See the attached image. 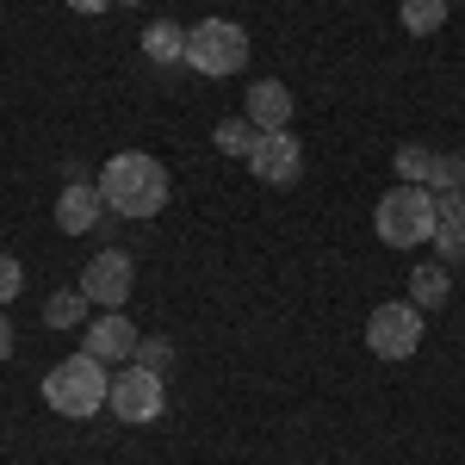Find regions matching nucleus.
I'll list each match as a JSON object with an SVG mask.
<instances>
[{
	"instance_id": "1",
	"label": "nucleus",
	"mask_w": 465,
	"mask_h": 465,
	"mask_svg": "<svg viewBox=\"0 0 465 465\" xmlns=\"http://www.w3.org/2000/svg\"><path fill=\"white\" fill-rule=\"evenodd\" d=\"M100 193H106V212L118 217H155L168 205V168L143 149H124L100 168Z\"/></svg>"
},
{
	"instance_id": "10",
	"label": "nucleus",
	"mask_w": 465,
	"mask_h": 465,
	"mask_svg": "<svg viewBox=\"0 0 465 465\" xmlns=\"http://www.w3.org/2000/svg\"><path fill=\"white\" fill-rule=\"evenodd\" d=\"M100 217H106V193H100V180H69L63 199H56V230H63V236H87Z\"/></svg>"
},
{
	"instance_id": "11",
	"label": "nucleus",
	"mask_w": 465,
	"mask_h": 465,
	"mask_svg": "<svg viewBox=\"0 0 465 465\" xmlns=\"http://www.w3.org/2000/svg\"><path fill=\"white\" fill-rule=\"evenodd\" d=\"M242 118H249L254 131H286V124H292V87H286V81H273V74H261V81L249 87Z\"/></svg>"
},
{
	"instance_id": "14",
	"label": "nucleus",
	"mask_w": 465,
	"mask_h": 465,
	"mask_svg": "<svg viewBox=\"0 0 465 465\" xmlns=\"http://www.w3.org/2000/svg\"><path fill=\"white\" fill-rule=\"evenodd\" d=\"M447 0H397V19H403V32L410 37H434L440 25H447Z\"/></svg>"
},
{
	"instance_id": "3",
	"label": "nucleus",
	"mask_w": 465,
	"mask_h": 465,
	"mask_svg": "<svg viewBox=\"0 0 465 465\" xmlns=\"http://www.w3.org/2000/svg\"><path fill=\"white\" fill-rule=\"evenodd\" d=\"M372 230H379L385 249L434 242V193L429 186H403V180H397L391 193L379 199V212H372Z\"/></svg>"
},
{
	"instance_id": "7",
	"label": "nucleus",
	"mask_w": 465,
	"mask_h": 465,
	"mask_svg": "<svg viewBox=\"0 0 465 465\" xmlns=\"http://www.w3.org/2000/svg\"><path fill=\"white\" fill-rule=\"evenodd\" d=\"M249 174L261 186H298V174H304V143L292 131H261L254 149H249Z\"/></svg>"
},
{
	"instance_id": "18",
	"label": "nucleus",
	"mask_w": 465,
	"mask_h": 465,
	"mask_svg": "<svg viewBox=\"0 0 465 465\" xmlns=\"http://www.w3.org/2000/svg\"><path fill=\"white\" fill-rule=\"evenodd\" d=\"M429 174H434V155L422 143L397 149V180H403V186H429Z\"/></svg>"
},
{
	"instance_id": "4",
	"label": "nucleus",
	"mask_w": 465,
	"mask_h": 465,
	"mask_svg": "<svg viewBox=\"0 0 465 465\" xmlns=\"http://www.w3.org/2000/svg\"><path fill=\"white\" fill-rule=\"evenodd\" d=\"M186 69L199 74H242L249 69V32L236 25V19H199L193 32H186Z\"/></svg>"
},
{
	"instance_id": "16",
	"label": "nucleus",
	"mask_w": 465,
	"mask_h": 465,
	"mask_svg": "<svg viewBox=\"0 0 465 465\" xmlns=\"http://www.w3.org/2000/svg\"><path fill=\"white\" fill-rule=\"evenodd\" d=\"M254 137H261V131H254L249 118H223V124H217V131H212V143L223 149V155H242V162H249Z\"/></svg>"
},
{
	"instance_id": "8",
	"label": "nucleus",
	"mask_w": 465,
	"mask_h": 465,
	"mask_svg": "<svg viewBox=\"0 0 465 465\" xmlns=\"http://www.w3.org/2000/svg\"><path fill=\"white\" fill-rule=\"evenodd\" d=\"M131 286H137V267H131L124 249H100L94 261H87V273H81V292H87L100 311H124Z\"/></svg>"
},
{
	"instance_id": "12",
	"label": "nucleus",
	"mask_w": 465,
	"mask_h": 465,
	"mask_svg": "<svg viewBox=\"0 0 465 465\" xmlns=\"http://www.w3.org/2000/svg\"><path fill=\"white\" fill-rule=\"evenodd\" d=\"M143 56L155 63V69H174V63H186V32H180L174 19H155V25H143Z\"/></svg>"
},
{
	"instance_id": "21",
	"label": "nucleus",
	"mask_w": 465,
	"mask_h": 465,
	"mask_svg": "<svg viewBox=\"0 0 465 465\" xmlns=\"http://www.w3.org/2000/svg\"><path fill=\"white\" fill-rule=\"evenodd\" d=\"M19 286H25V273H19V254L0 249V304H13V298H19Z\"/></svg>"
},
{
	"instance_id": "23",
	"label": "nucleus",
	"mask_w": 465,
	"mask_h": 465,
	"mask_svg": "<svg viewBox=\"0 0 465 465\" xmlns=\"http://www.w3.org/2000/svg\"><path fill=\"white\" fill-rule=\"evenodd\" d=\"M69 6H74V13H106L112 0H69Z\"/></svg>"
},
{
	"instance_id": "19",
	"label": "nucleus",
	"mask_w": 465,
	"mask_h": 465,
	"mask_svg": "<svg viewBox=\"0 0 465 465\" xmlns=\"http://www.w3.org/2000/svg\"><path fill=\"white\" fill-rule=\"evenodd\" d=\"M429 193H465V155H434Z\"/></svg>"
},
{
	"instance_id": "15",
	"label": "nucleus",
	"mask_w": 465,
	"mask_h": 465,
	"mask_svg": "<svg viewBox=\"0 0 465 465\" xmlns=\"http://www.w3.org/2000/svg\"><path fill=\"white\" fill-rule=\"evenodd\" d=\"M87 311H94V298H87V292H56V298L44 304V322L69 335V329H81V322H87Z\"/></svg>"
},
{
	"instance_id": "13",
	"label": "nucleus",
	"mask_w": 465,
	"mask_h": 465,
	"mask_svg": "<svg viewBox=\"0 0 465 465\" xmlns=\"http://www.w3.org/2000/svg\"><path fill=\"white\" fill-rule=\"evenodd\" d=\"M447 298H453L447 261H429V267H416V273H410V304H416V311H440Z\"/></svg>"
},
{
	"instance_id": "5",
	"label": "nucleus",
	"mask_w": 465,
	"mask_h": 465,
	"mask_svg": "<svg viewBox=\"0 0 465 465\" xmlns=\"http://www.w3.org/2000/svg\"><path fill=\"white\" fill-rule=\"evenodd\" d=\"M106 410L118 416V422H155V416L168 410V379L131 360V366H118V372H112Z\"/></svg>"
},
{
	"instance_id": "20",
	"label": "nucleus",
	"mask_w": 465,
	"mask_h": 465,
	"mask_svg": "<svg viewBox=\"0 0 465 465\" xmlns=\"http://www.w3.org/2000/svg\"><path fill=\"white\" fill-rule=\"evenodd\" d=\"M137 366H149V372H162V379H168V366H174V348H168L162 335H143V341H137Z\"/></svg>"
},
{
	"instance_id": "2",
	"label": "nucleus",
	"mask_w": 465,
	"mask_h": 465,
	"mask_svg": "<svg viewBox=\"0 0 465 465\" xmlns=\"http://www.w3.org/2000/svg\"><path fill=\"white\" fill-rule=\"evenodd\" d=\"M106 391H112V372H106V360H94V354H69L44 372V403L56 416H69V422L100 416L106 410Z\"/></svg>"
},
{
	"instance_id": "25",
	"label": "nucleus",
	"mask_w": 465,
	"mask_h": 465,
	"mask_svg": "<svg viewBox=\"0 0 465 465\" xmlns=\"http://www.w3.org/2000/svg\"><path fill=\"white\" fill-rule=\"evenodd\" d=\"M447 6H453V0H447Z\"/></svg>"
},
{
	"instance_id": "24",
	"label": "nucleus",
	"mask_w": 465,
	"mask_h": 465,
	"mask_svg": "<svg viewBox=\"0 0 465 465\" xmlns=\"http://www.w3.org/2000/svg\"><path fill=\"white\" fill-rule=\"evenodd\" d=\"M124 6H137V0H124Z\"/></svg>"
},
{
	"instance_id": "9",
	"label": "nucleus",
	"mask_w": 465,
	"mask_h": 465,
	"mask_svg": "<svg viewBox=\"0 0 465 465\" xmlns=\"http://www.w3.org/2000/svg\"><path fill=\"white\" fill-rule=\"evenodd\" d=\"M137 341H143V335H137V329H131V317H124V311H100V317L87 322V335H81V354H94V360H118V366H124V360H137Z\"/></svg>"
},
{
	"instance_id": "17",
	"label": "nucleus",
	"mask_w": 465,
	"mask_h": 465,
	"mask_svg": "<svg viewBox=\"0 0 465 465\" xmlns=\"http://www.w3.org/2000/svg\"><path fill=\"white\" fill-rule=\"evenodd\" d=\"M434 249L447 267H460L465 261V217H434Z\"/></svg>"
},
{
	"instance_id": "22",
	"label": "nucleus",
	"mask_w": 465,
	"mask_h": 465,
	"mask_svg": "<svg viewBox=\"0 0 465 465\" xmlns=\"http://www.w3.org/2000/svg\"><path fill=\"white\" fill-rule=\"evenodd\" d=\"M6 354H13V322L0 317V360H6Z\"/></svg>"
},
{
	"instance_id": "6",
	"label": "nucleus",
	"mask_w": 465,
	"mask_h": 465,
	"mask_svg": "<svg viewBox=\"0 0 465 465\" xmlns=\"http://www.w3.org/2000/svg\"><path fill=\"white\" fill-rule=\"evenodd\" d=\"M366 348L379 360H410L422 348V311L410 304V298H391V304H379L372 317H366Z\"/></svg>"
}]
</instances>
